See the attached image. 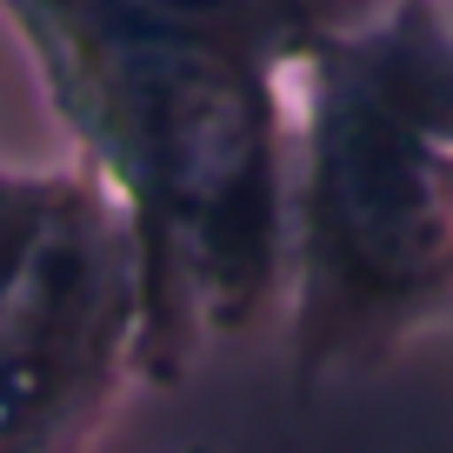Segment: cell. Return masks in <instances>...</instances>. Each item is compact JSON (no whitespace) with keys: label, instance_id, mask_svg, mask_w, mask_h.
<instances>
[{"label":"cell","instance_id":"obj_1","mask_svg":"<svg viewBox=\"0 0 453 453\" xmlns=\"http://www.w3.org/2000/svg\"><path fill=\"white\" fill-rule=\"evenodd\" d=\"M380 0H0L141 254L147 387L287 313L294 87Z\"/></svg>","mask_w":453,"mask_h":453},{"label":"cell","instance_id":"obj_5","mask_svg":"<svg viewBox=\"0 0 453 453\" xmlns=\"http://www.w3.org/2000/svg\"><path fill=\"white\" fill-rule=\"evenodd\" d=\"M180 453H213V447H180Z\"/></svg>","mask_w":453,"mask_h":453},{"label":"cell","instance_id":"obj_4","mask_svg":"<svg viewBox=\"0 0 453 453\" xmlns=\"http://www.w3.org/2000/svg\"><path fill=\"white\" fill-rule=\"evenodd\" d=\"M87 187V167H0V307L27 287L34 260L47 254L54 226L67 220L73 194Z\"/></svg>","mask_w":453,"mask_h":453},{"label":"cell","instance_id":"obj_3","mask_svg":"<svg viewBox=\"0 0 453 453\" xmlns=\"http://www.w3.org/2000/svg\"><path fill=\"white\" fill-rule=\"evenodd\" d=\"M141 340V254L87 173L27 287L0 307V453H87L127 387H147Z\"/></svg>","mask_w":453,"mask_h":453},{"label":"cell","instance_id":"obj_2","mask_svg":"<svg viewBox=\"0 0 453 453\" xmlns=\"http://www.w3.org/2000/svg\"><path fill=\"white\" fill-rule=\"evenodd\" d=\"M294 394L453 326V0H380L294 87Z\"/></svg>","mask_w":453,"mask_h":453}]
</instances>
